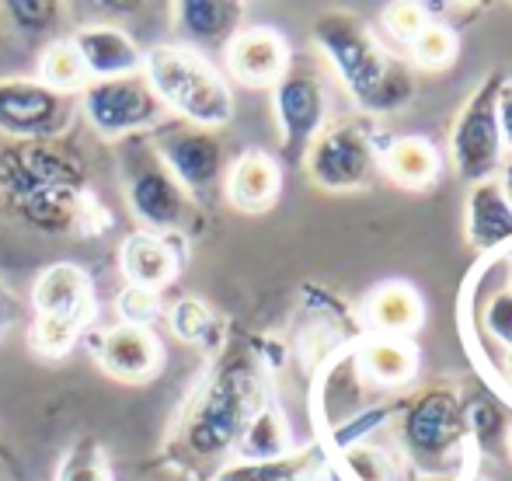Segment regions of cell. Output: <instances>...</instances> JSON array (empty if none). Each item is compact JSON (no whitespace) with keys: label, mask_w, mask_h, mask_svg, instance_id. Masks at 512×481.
Here are the masks:
<instances>
[{"label":"cell","mask_w":512,"mask_h":481,"mask_svg":"<svg viewBox=\"0 0 512 481\" xmlns=\"http://www.w3.org/2000/svg\"><path fill=\"white\" fill-rule=\"evenodd\" d=\"M0 203L21 227L46 238L95 234L88 161L63 140L0 147Z\"/></svg>","instance_id":"6da1fadb"},{"label":"cell","mask_w":512,"mask_h":481,"mask_svg":"<svg viewBox=\"0 0 512 481\" xmlns=\"http://www.w3.org/2000/svg\"><path fill=\"white\" fill-rule=\"evenodd\" d=\"M314 46L366 116H394L415 98V74L377 42L363 18L328 11L314 21Z\"/></svg>","instance_id":"7a4b0ae2"},{"label":"cell","mask_w":512,"mask_h":481,"mask_svg":"<svg viewBox=\"0 0 512 481\" xmlns=\"http://www.w3.org/2000/svg\"><path fill=\"white\" fill-rule=\"evenodd\" d=\"M467 398L457 384L415 387L394 408V433L401 443V461L411 475L460 478L474 468L471 419H467Z\"/></svg>","instance_id":"3957f363"},{"label":"cell","mask_w":512,"mask_h":481,"mask_svg":"<svg viewBox=\"0 0 512 481\" xmlns=\"http://www.w3.org/2000/svg\"><path fill=\"white\" fill-rule=\"evenodd\" d=\"M265 401L269 391L258 363L248 353L227 356L185 412L178 443L196 461H223Z\"/></svg>","instance_id":"277c9868"},{"label":"cell","mask_w":512,"mask_h":481,"mask_svg":"<svg viewBox=\"0 0 512 481\" xmlns=\"http://www.w3.org/2000/svg\"><path fill=\"white\" fill-rule=\"evenodd\" d=\"M143 81L168 116L199 129H220L234 119V91L206 53L189 46H154L143 53Z\"/></svg>","instance_id":"5b68a950"},{"label":"cell","mask_w":512,"mask_h":481,"mask_svg":"<svg viewBox=\"0 0 512 481\" xmlns=\"http://www.w3.org/2000/svg\"><path fill=\"white\" fill-rule=\"evenodd\" d=\"M119 168L122 189L133 217L140 220L143 231L175 238L192 220V199L182 185L175 182L168 168L157 157L150 136H129L119 143Z\"/></svg>","instance_id":"8992f818"},{"label":"cell","mask_w":512,"mask_h":481,"mask_svg":"<svg viewBox=\"0 0 512 481\" xmlns=\"http://www.w3.org/2000/svg\"><path fill=\"white\" fill-rule=\"evenodd\" d=\"M32 311V346L46 356L70 353L95 311L91 276L74 262H56L42 269L32 286Z\"/></svg>","instance_id":"52a82bcc"},{"label":"cell","mask_w":512,"mask_h":481,"mask_svg":"<svg viewBox=\"0 0 512 481\" xmlns=\"http://www.w3.org/2000/svg\"><path fill=\"white\" fill-rule=\"evenodd\" d=\"M502 81H506L502 74L481 77V84L471 91V98L460 105L457 119H453V126H450V161H453V171H457L467 185L499 178L502 164H506V147H502V133H499V112H495Z\"/></svg>","instance_id":"ba28073f"},{"label":"cell","mask_w":512,"mask_h":481,"mask_svg":"<svg viewBox=\"0 0 512 481\" xmlns=\"http://www.w3.org/2000/svg\"><path fill=\"white\" fill-rule=\"evenodd\" d=\"M77 112H84L88 126L105 140H129L147 136L168 119L164 105L143 81V74L112 77V81H88L77 95Z\"/></svg>","instance_id":"9c48e42d"},{"label":"cell","mask_w":512,"mask_h":481,"mask_svg":"<svg viewBox=\"0 0 512 481\" xmlns=\"http://www.w3.org/2000/svg\"><path fill=\"white\" fill-rule=\"evenodd\" d=\"M154 143L164 168L175 175V182L189 192L192 203H206L216 192H223L227 175V150L213 129H199L189 122L164 119L154 133H147Z\"/></svg>","instance_id":"30bf717a"},{"label":"cell","mask_w":512,"mask_h":481,"mask_svg":"<svg viewBox=\"0 0 512 481\" xmlns=\"http://www.w3.org/2000/svg\"><path fill=\"white\" fill-rule=\"evenodd\" d=\"M279 140L286 161H304L307 147L328 126V84L310 56H293L286 74L272 88Z\"/></svg>","instance_id":"8fae6325"},{"label":"cell","mask_w":512,"mask_h":481,"mask_svg":"<svg viewBox=\"0 0 512 481\" xmlns=\"http://www.w3.org/2000/svg\"><path fill=\"white\" fill-rule=\"evenodd\" d=\"M304 168L317 189L359 192L377 182L380 147L363 122H335V126H324L321 136L307 147Z\"/></svg>","instance_id":"7c38bea8"},{"label":"cell","mask_w":512,"mask_h":481,"mask_svg":"<svg viewBox=\"0 0 512 481\" xmlns=\"http://www.w3.org/2000/svg\"><path fill=\"white\" fill-rule=\"evenodd\" d=\"M77 98L49 91L35 77H0V136L11 143H53L70 133Z\"/></svg>","instance_id":"4fadbf2b"},{"label":"cell","mask_w":512,"mask_h":481,"mask_svg":"<svg viewBox=\"0 0 512 481\" xmlns=\"http://www.w3.org/2000/svg\"><path fill=\"white\" fill-rule=\"evenodd\" d=\"M314 415L324 429V440L366 415V377L356 363V349H345L324 363L314 387Z\"/></svg>","instance_id":"5bb4252c"},{"label":"cell","mask_w":512,"mask_h":481,"mask_svg":"<svg viewBox=\"0 0 512 481\" xmlns=\"http://www.w3.org/2000/svg\"><path fill=\"white\" fill-rule=\"evenodd\" d=\"M223 53H227V74L244 88H276L293 60L283 35L265 25L241 28Z\"/></svg>","instance_id":"9a60e30c"},{"label":"cell","mask_w":512,"mask_h":481,"mask_svg":"<svg viewBox=\"0 0 512 481\" xmlns=\"http://www.w3.org/2000/svg\"><path fill=\"white\" fill-rule=\"evenodd\" d=\"M88 81H112V77H133L143 70V49L126 28L119 25H84L70 35Z\"/></svg>","instance_id":"2e32d148"},{"label":"cell","mask_w":512,"mask_h":481,"mask_svg":"<svg viewBox=\"0 0 512 481\" xmlns=\"http://www.w3.org/2000/svg\"><path fill=\"white\" fill-rule=\"evenodd\" d=\"M467 244L485 258L512 255V206L502 196L499 178L471 185L467 192Z\"/></svg>","instance_id":"e0dca14e"},{"label":"cell","mask_w":512,"mask_h":481,"mask_svg":"<svg viewBox=\"0 0 512 481\" xmlns=\"http://www.w3.org/2000/svg\"><path fill=\"white\" fill-rule=\"evenodd\" d=\"M279 189H283V168L265 150H244L241 157L227 164V175H223V196L241 213L272 210Z\"/></svg>","instance_id":"ac0fdd59"},{"label":"cell","mask_w":512,"mask_h":481,"mask_svg":"<svg viewBox=\"0 0 512 481\" xmlns=\"http://www.w3.org/2000/svg\"><path fill=\"white\" fill-rule=\"evenodd\" d=\"M98 363L105 366L108 377L136 384V380H150L161 370L164 349L150 328L115 325L98 342Z\"/></svg>","instance_id":"d6986e66"},{"label":"cell","mask_w":512,"mask_h":481,"mask_svg":"<svg viewBox=\"0 0 512 481\" xmlns=\"http://www.w3.org/2000/svg\"><path fill=\"white\" fill-rule=\"evenodd\" d=\"M244 4L237 0H182L175 4V25L185 35V46L203 53V49H227L230 39L241 32Z\"/></svg>","instance_id":"ffe728a7"},{"label":"cell","mask_w":512,"mask_h":481,"mask_svg":"<svg viewBox=\"0 0 512 481\" xmlns=\"http://www.w3.org/2000/svg\"><path fill=\"white\" fill-rule=\"evenodd\" d=\"M178 251L175 241L161 238L150 231H133L119 248V272L126 286H140V290H161L178 276Z\"/></svg>","instance_id":"44dd1931"},{"label":"cell","mask_w":512,"mask_h":481,"mask_svg":"<svg viewBox=\"0 0 512 481\" xmlns=\"http://www.w3.org/2000/svg\"><path fill=\"white\" fill-rule=\"evenodd\" d=\"M331 468L324 443L293 447L290 454L272 461H230L213 475V481H321Z\"/></svg>","instance_id":"7402d4cb"},{"label":"cell","mask_w":512,"mask_h":481,"mask_svg":"<svg viewBox=\"0 0 512 481\" xmlns=\"http://www.w3.org/2000/svg\"><path fill=\"white\" fill-rule=\"evenodd\" d=\"M425 321V304L411 283H380L366 300V325L380 339H411Z\"/></svg>","instance_id":"603a6c76"},{"label":"cell","mask_w":512,"mask_h":481,"mask_svg":"<svg viewBox=\"0 0 512 481\" xmlns=\"http://www.w3.org/2000/svg\"><path fill=\"white\" fill-rule=\"evenodd\" d=\"M356 349V363L363 377L377 387H408L418 373V349L408 339H380L366 335Z\"/></svg>","instance_id":"cb8c5ba5"},{"label":"cell","mask_w":512,"mask_h":481,"mask_svg":"<svg viewBox=\"0 0 512 481\" xmlns=\"http://www.w3.org/2000/svg\"><path fill=\"white\" fill-rule=\"evenodd\" d=\"M380 168L401 189H429L439 178V150L425 136H394L380 150Z\"/></svg>","instance_id":"d4e9b609"},{"label":"cell","mask_w":512,"mask_h":481,"mask_svg":"<svg viewBox=\"0 0 512 481\" xmlns=\"http://www.w3.org/2000/svg\"><path fill=\"white\" fill-rule=\"evenodd\" d=\"M293 450V433L286 415L279 412L272 401H265L255 412V419L248 422V429L241 433L234 447V461H272Z\"/></svg>","instance_id":"484cf974"},{"label":"cell","mask_w":512,"mask_h":481,"mask_svg":"<svg viewBox=\"0 0 512 481\" xmlns=\"http://www.w3.org/2000/svg\"><path fill=\"white\" fill-rule=\"evenodd\" d=\"M335 468L342 471L345 481H408L411 471L398 454L377 447L370 440L349 443V447L335 450Z\"/></svg>","instance_id":"4316f807"},{"label":"cell","mask_w":512,"mask_h":481,"mask_svg":"<svg viewBox=\"0 0 512 481\" xmlns=\"http://www.w3.org/2000/svg\"><path fill=\"white\" fill-rule=\"evenodd\" d=\"M471 318L478 325V332L488 339V346L509 353L512 349V290L502 279L495 290H478L471 293Z\"/></svg>","instance_id":"83f0119b"},{"label":"cell","mask_w":512,"mask_h":481,"mask_svg":"<svg viewBox=\"0 0 512 481\" xmlns=\"http://www.w3.org/2000/svg\"><path fill=\"white\" fill-rule=\"evenodd\" d=\"M39 84H46L49 91H60V95H81L88 74H84V63L77 56V49L70 46V39H53L39 56Z\"/></svg>","instance_id":"f1b7e54d"},{"label":"cell","mask_w":512,"mask_h":481,"mask_svg":"<svg viewBox=\"0 0 512 481\" xmlns=\"http://www.w3.org/2000/svg\"><path fill=\"white\" fill-rule=\"evenodd\" d=\"M171 332L189 346H216L220 342V318L196 297H185L171 307Z\"/></svg>","instance_id":"f546056e"},{"label":"cell","mask_w":512,"mask_h":481,"mask_svg":"<svg viewBox=\"0 0 512 481\" xmlns=\"http://www.w3.org/2000/svg\"><path fill=\"white\" fill-rule=\"evenodd\" d=\"M460 39L453 28L439 25V21H425V28L408 42V53L418 67L425 70H446L453 60H457Z\"/></svg>","instance_id":"4dcf8cb0"},{"label":"cell","mask_w":512,"mask_h":481,"mask_svg":"<svg viewBox=\"0 0 512 481\" xmlns=\"http://www.w3.org/2000/svg\"><path fill=\"white\" fill-rule=\"evenodd\" d=\"M4 18L25 39H46L49 32L60 28L63 11L53 0H11V4H4Z\"/></svg>","instance_id":"1f68e13d"},{"label":"cell","mask_w":512,"mask_h":481,"mask_svg":"<svg viewBox=\"0 0 512 481\" xmlns=\"http://www.w3.org/2000/svg\"><path fill=\"white\" fill-rule=\"evenodd\" d=\"M467 419H471V443H474V454L478 450H506L509 447V419L495 401H478L471 398L467 405Z\"/></svg>","instance_id":"d6a6232c"},{"label":"cell","mask_w":512,"mask_h":481,"mask_svg":"<svg viewBox=\"0 0 512 481\" xmlns=\"http://www.w3.org/2000/svg\"><path fill=\"white\" fill-rule=\"evenodd\" d=\"M56 481H112V475H108L105 450L98 447V440L81 436V440L63 454L60 471H56Z\"/></svg>","instance_id":"836d02e7"},{"label":"cell","mask_w":512,"mask_h":481,"mask_svg":"<svg viewBox=\"0 0 512 481\" xmlns=\"http://www.w3.org/2000/svg\"><path fill=\"white\" fill-rule=\"evenodd\" d=\"M122 314V325H136V328H150L154 318L161 314V304H157L154 290H140V286H126L115 300Z\"/></svg>","instance_id":"e575fe53"},{"label":"cell","mask_w":512,"mask_h":481,"mask_svg":"<svg viewBox=\"0 0 512 481\" xmlns=\"http://www.w3.org/2000/svg\"><path fill=\"white\" fill-rule=\"evenodd\" d=\"M425 21L429 18H425L422 4H405V0H394V4H387L384 11H380V25H384L398 42L415 39V35L425 28Z\"/></svg>","instance_id":"d590c367"},{"label":"cell","mask_w":512,"mask_h":481,"mask_svg":"<svg viewBox=\"0 0 512 481\" xmlns=\"http://www.w3.org/2000/svg\"><path fill=\"white\" fill-rule=\"evenodd\" d=\"M495 112H499V133H502V147L512 154V81H502L499 88V102H495Z\"/></svg>","instance_id":"8d00e7d4"},{"label":"cell","mask_w":512,"mask_h":481,"mask_svg":"<svg viewBox=\"0 0 512 481\" xmlns=\"http://www.w3.org/2000/svg\"><path fill=\"white\" fill-rule=\"evenodd\" d=\"M499 185H502V196H506V203L512 206V157H506V164H502Z\"/></svg>","instance_id":"74e56055"},{"label":"cell","mask_w":512,"mask_h":481,"mask_svg":"<svg viewBox=\"0 0 512 481\" xmlns=\"http://www.w3.org/2000/svg\"><path fill=\"white\" fill-rule=\"evenodd\" d=\"M495 373H499V377L506 380V387H502V391L512 394V349H509V353H502V363L495 366Z\"/></svg>","instance_id":"f35d334b"},{"label":"cell","mask_w":512,"mask_h":481,"mask_svg":"<svg viewBox=\"0 0 512 481\" xmlns=\"http://www.w3.org/2000/svg\"><path fill=\"white\" fill-rule=\"evenodd\" d=\"M460 481H492V478H488V475H481V471H474V468H471V471H467V475L460 478Z\"/></svg>","instance_id":"ab89813d"},{"label":"cell","mask_w":512,"mask_h":481,"mask_svg":"<svg viewBox=\"0 0 512 481\" xmlns=\"http://www.w3.org/2000/svg\"><path fill=\"white\" fill-rule=\"evenodd\" d=\"M506 286L512 290V255H506Z\"/></svg>","instance_id":"60d3db41"},{"label":"cell","mask_w":512,"mask_h":481,"mask_svg":"<svg viewBox=\"0 0 512 481\" xmlns=\"http://www.w3.org/2000/svg\"><path fill=\"white\" fill-rule=\"evenodd\" d=\"M509 450H512V433H509Z\"/></svg>","instance_id":"b9f144b4"}]
</instances>
